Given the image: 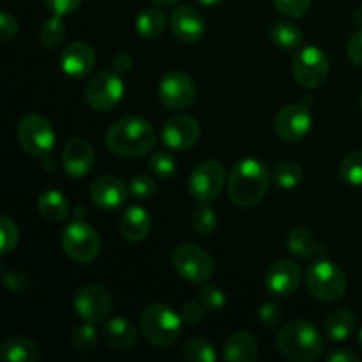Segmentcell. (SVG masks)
I'll return each mask as SVG.
<instances>
[{
  "label": "cell",
  "mask_w": 362,
  "mask_h": 362,
  "mask_svg": "<svg viewBox=\"0 0 362 362\" xmlns=\"http://www.w3.org/2000/svg\"><path fill=\"white\" fill-rule=\"evenodd\" d=\"M269 170L255 158H244L233 165L228 177L230 200L240 209L255 207L269 189Z\"/></svg>",
  "instance_id": "cell-1"
},
{
  "label": "cell",
  "mask_w": 362,
  "mask_h": 362,
  "mask_svg": "<svg viewBox=\"0 0 362 362\" xmlns=\"http://www.w3.org/2000/svg\"><path fill=\"white\" fill-rule=\"evenodd\" d=\"M106 147L122 158H140L154 148L156 131L147 119L126 117L106 131Z\"/></svg>",
  "instance_id": "cell-2"
},
{
  "label": "cell",
  "mask_w": 362,
  "mask_h": 362,
  "mask_svg": "<svg viewBox=\"0 0 362 362\" xmlns=\"http://www.w3.org/2000/svg\"><path fill=\"white\" fill-rule=\"evenodd\" d=\"M278 350L285 359L293 362L317 361L324 352V338L310 322L292 320L279 331Z\"/></svg>",
  "instance_id": "cell-3"
},
{
  "label": "cell",
  "mask_w": 362,
  "mask_h": 362,
  "mask_svg": "<svg viewBox=\"0 0 362 362\" xmlns=\"http://www.w3.org/2000/svg\"><path fill=\"white\" fill-rule=\"evenodd\" d=\"M140 327L148 343L154 346H168L179 339L182 317L166 304H151L141 311Z\"/></svg>",
  "instance_id": "cell-4"
},
{
  "label": "cell",
  "mask_w": 362,
  "mask_h": 362,
  "mask_svg": "<svg viewBox=\"0 0 362 362\" xmlns=\"http://www.w3.org/2000/svg\"><path fill=\"white\" fill-rule=\"evenodd\" d=\"M306 286L310 293L325 303H336L346 293V276L331 260H317L306 271Z\"/></svg>",
  "instance_id": "cell-5"
},
{
  "label": "cell",
  "mask_w": 362,
  "mask_h": 362,
  "mask_svg": "<svg viewBox=\"0 0 362 362\" xmlns=\"http://www.w3.org/2000/svg\"><path fill=\"white\" fill-rule=\"evenodd\" d=\"M62 247L71 260L78 264H90L99 257L101 239L88 223L83 219H74L64 228Z\"/></svg>",
  "instance_id": "cell-6"
},
{
  "label": "cell",
  "mask_w": 362,
  "mask_h": 362,
  "mask_svg": "<svg viewBox=\"0 0 362 362\" xmlns=\"http://www.w3.org/2000/svg\"><path fill=\"white\" fill-rule=\"evenodd\" d=\"M172 264L175 271L194 285H204L214 272V260L197 244H180L173 250Z\"/></svg>",
  "instance_id": "cell-7"
},
{
  "label": "cell",
  "mask_w": 362,
  "mask_h": 362,
  "mask_svg": "<svg viewBox=\"0 0 362 362\" xmlns=\"http://www.w3.org/2000/svg\"><path fill=\"white\" fill-rule=\"evenodd\" d=\"M18 140L25 152L35 158H45L55 147L57 134L48 119L32 113L23 117L18 124Z\"/></svg>",
  "instance_id": "cell-8"
},
{
  "label": "cell",
  "mask_w": 362,
  "mask_h": 362,
  "mask_svg": "<svg viewBox=\"0 0 362 362\" xmlns=\"http://www.w3.org/2000/svg\"><path fill=\"white\" fill-rule=\"evenodd\" d=\"M78 317L88 324H101L110 317L113 308V297L103 285H85L76 292L73 300Z\"/></svg>",
  "instance_id": "cell-9"
},
{
  "label": "cell",
  "mask_w": 362,
  "mask_h": 362,
  "mask_svg": "<svg viewBox=\"0 0 362 362\" xmlns=\"http://www.w3.org/2000/svg\"><path fill=\"white\" fill-rule=\"evenodd\" d=\"M293 78L304 88H317L327 80L329 59L318 46H306L293 57Z\"/></svg>",
  "instance_id": "cell-10"
},
{
  "label": "cell",
  "mask_w": 362,
  "mask_h": 362,
  "mask_svg": "<svg viewBox=\"0 0 362 362\" xmlns=\"http://www.w3.org/2000/svg\"><path fill=\"white\" fill-rule=\"evenodd\" d=\"M124 81L115 71H103L95 74L85 88V99L90 108L98 112H110L120 103L124 95Z\"/></svg>",
  "instance_id": "cell-11"
},
{
  "label": "cell",
  "mask_w": 362,
  "mask_h": 362,
  "mask_svg": "<svg viewBox=\"0 0 362 362\" xmlns=\"http://www.w3.org/2000/svg\"><path fill=\"white\" fill-rule=\"evenodd\" d=\"M225 186V168L214 159L200 163L189 175V193L200 204H209L221 194Z\"/></svg>",
  "instance_id": "cell-12"
},
{
  "label": "cell",
  "mask_w": 362,
  "mask_h": 362,
  "mask_svg": "<svg viewBox=\"0 0 362 362\" xmlns=\"http://www.w3.org/2000/svg\"><path fill=\"white\" fill-rule=\"evenodd\" d=\"M158 94L166 108L184 110L194 101L197 87L189 74L182 73V71H172L159 81Z\"/></svg>",
  "instance_id": "cell-13"
},
{
  "label": "cell",
  "mask_w": 362,
  "mask_h": 362,
  "mask_svg": "<svg viewBox=\"0 0 362 362\" xmlns=\"http://www.w3.org/2000/svg\"><path fill=\"white\" fill-rule=\"evenodd\" d=\"M313 126V115H311L310 108L300 103H293V105L285 106L281 112L276 117V133L281 140L290 141H300L303 138L308 136Z\"/></svg>",
  "instance_id": "cell-14"
},
{
  "label": "cell",
  "mask_w": 362,
  "mask_h": 362,
  "mask_svg": "<svg viewBox=\"0 0 362 362\" xmlns=\"http://www.w3.org/2000/svg\"><path fill=\"white\" fill-rule=\"evenodd\" d=\"M200 124L197 119L189 115H177L166 120L163 126L161 138L163 144L172 151H189L191 147L198 144L200 140Z\"/></svg>",
  "instance_id": "cell-15"
},
{
  "label": "cell",
  "mask_w": 362,
  "mask_h": 362,
  "mask_svg": "<svg viewBox=\"0 0 362 362\" xmlns=\"http://www.w3.org/2000/svg\"><path fill=\"white\" fill-rule=\"evenodd\" d=\"M95 154L92 145L85 138H73L66 144L62 152V166L73 179L85 177L92 170Z\"/></svg>",
  "instance_id": "cell-16"
},
{
  "label": "cell",
  "mask_w": 362,
  "mask_h": 362,
  "mask_svg": "<svg viewBox=\"0 0 362 362\" xmlns=\"http://www.w3.org/2000/svg\"><path fill=\"white\" fill-rule=\"evenodd\" d=\"M170 27L180 42H197L205 34V18L194 7L184 6L172 13Z\"/></svg>",
  "instance_id": "cell-17"
},
{
  "label": "cell",
  "mask_w": 362,
  "mask_h": 362,
  "mask_svg": "<svg viewBox=\"0 0 362 362\" xmlns=\"http://www.w3.org/2000/svg\"><path fill=\"white\" fill-rule=\"evenodd\" d=\"M300 283V269L292 260H279L265 274V288L279 297L292 296Z\"/></svg>",
  "instance_id": "cell-18"
},
{
  "label": "cell",
  "mask_w": 362,
  "mask_h": 362,
  "mask_svg": "<svg viewBox=\"0 0 362 362\" xmlns=\"http://www.w3.org/2000/svg\"><path fill=\"white\" fill-rule=\"evenodd\" d=\"M95 52L83 41H74L64 48L60 55V67L71 78H83L94 69Z\"/></svg>",
  "instance_id": "cell-19"
},
{
  "label": "cell",
  "mask_w": 362,
  "mask_h": 362,
  "mask_svg": "<svg viewBox=\"0 0 362 362\" xmlns=\"http://www.w3.org/2000/svg\"><path fill=\"white\" fill-rule=\"evenodd\" d=\"M90 198L94 202V205H98L99 209L113 211V209H119L126 204L127 187L117 177H99V179H95L92 182Z\"/></svg>",
  "instance_id": "cell-20"
},
{
  "label": "cell",
  "mask_w": 362,
  "mask_h": 362,
  "mask_svg": "<svg viewBox=\"0 0 362 362\" xmlns=\"http://www.w3.org/2000/svg\"><path fill=\"white\" fill-rule=\"evenodd\" d=\"M136 338L138 334L134 325L122 317L110 318L103 325V339L113 350H119V352L131 350L136 345Z\"/></svg>",
  "instance_id": "cell-21"
},
{
  "label": "cell",
  "mask_w": 362,
  "mask_h": 362,
  "mask_svg": "<svg viewBox=\"0 0 362 362\" xmlns=\"http://www.w3.org/2000/svg\"><path fill=\"white\" fill-rule=\"evenodd\" d=\"M120 233L126 237L131 243H141L144 239H147V235L151 233L152 228V218L145 209L133 205V207L126 209L120 216L119 221Z\"/></svg>",
  "instance_id": "cell-22"
},
{
  "label": "cell",
  "mask_w": 362,
  "mask_h": 362,
  "mask_svg": "<svg viewBox=\"0 0 362 362\" xmlns=\"http://www.w3.org/2000/svg\"><path fill=\"white\" fill-rule=\"evenodd\" d=\"M258 356V341L247 331H237L223 346V357L230 362H253Z\"/></svg>",
  "instance_id": "cell-23"
},
{
  "label": "cell",
  "mask_w": 362,
  "mask_h": 362,
  "mask_svg": "<svg viewBox=\"0 0 362 362\" xmlns=\"http://www.w3.org/2000/svg\"><path fill=\"white\" fill-rule=\"evenodd\" d=\"M37 211L48 221L60 223L69 216V202L60 191L48 189L39 194Z\"/></svg>",
  "instance_id": "cell-24"
},
{
  "label": "cell",
  "mask_w": 362,
  "mask_h": 362,
  "mask_svg": "<svg viewBox=\"0 0 362 362\" xmlns=\"http://www.w3.org/2000/svg\"><path fill=\"white\" fill-rule=\"evenodd\" d=\"M0 356L9 362H35L39 359V349L32 339L14 336L2 343Z\"/></svg>",
  "instance_id": "cell-25"
},
{
  "label": "cell",
  "mask_w": 362,
  "mask_h": 362,
  "mask_svg": "<svg viewBox=\"0 0 362 362\" xmlns=\"http://www.w3.org/2000/svg\"><path fill=\"white\" fill-rule=\"evenodd\" d=\"M356 329V317L349 310H334L325 320V334L332 341H345Z\"/></svg>",
  "instance_id": "cell-26"
},
{
  "label": "cell",
  "mask_w": 362,
  "mask_h": 362,
  "mask_svg": "<svg viewBox=\"0 0 362 362\" xmlns=\"http://www.w3.org/2000/svg\"><path fill=\"white\" fill-rule=\"evenodd\" d=\"M286 247L292 255L300 258H310L320 251L317 237L308 228H293L286 237Z\"/></svg>",
  "instance_id": "cell-27"
},
{
  "label": "cell",
  "mask_w": 362,
  "mask_h": 362,
  "mask_svg": "<svg viewBox=\"0 0 362 362\" xmlns=\"http://www.w3.org/2000/svg\"><path fill=\"white\" fill-rule=\"evenodd\" d=\"M303 30L296 23L290 21H279L271 28V41L276 48L292 52L303 45Z\"/></svg>",
  "instance_id": "cell-28"
},
{
  "label": "cell",
  "mask_w": 362,
  "mask_h": 362,
  "mask_svg": "<svg viewBox=\"0 0 362 362\" xmlns=\"http://www.w3.org/2000/svg\"><path fill=\"white\" fill-rule=\"evenodd\" d=\"M166 27V16L161 9L148 7L136 18V30L145 39H158Z\"/></svg>",
  "instance_id": "cell-29"
},
{
  "label": "cell",
  "mask_w": 362,
  "mask_h": 362,
  "mask_svg": "<svg viewBox=\"0 0 362 362\" xmlns=\"http://www.w3.org/2000/svg\"><path fill=\"white\" fill-rule=\"evenodd\" d=\"M64 35H66V25H64L62 16H59V14H53L52 18H48L41 25V30H39L41 45L49 49L57 48L64 41Z\"/></svg>",
  "instance_id": "cell-30"
},
{
  "label": "cell",
  "mask_w": 362,
  "mask_h": 362,
  "mask_svg": "<svg viewBox=\"0 0 362 362\" xmlns=\"http://www.w3.org/2000/svg\"><path fill=\"white\" fill-rule=\"evenodd\" d=\"M182 356L191 362H216V349L209 339L193 338L184 345Z\"/></svg>",
  "instance_id": "cell-31"
},
{
  "label": "cell",
  "mask_w": 362,
  "mask_h": 362,
  "mask_svg": "<svg viewBox=\"0 0 362 362\" xmlns=\"http://www.w3.org/2000/svg\"><path fill=\"white\" fill-rule=\"evenodd\" d=\"M272 179L283 189H293L303 180V168L293 161L278 163L272 172Z\"/></svg>",
  "instance_id": "cell-32"
},
{
  "label": "cell",
  "mask_w": 362,
  "mask_h": 362,
  "mask_svg": "<svg viewBox=\"0 0 362 362\" xmlns=\"http://www.w3.org/2000/svg\"><path fill=\"white\" fill-rule=\"evenodd\" d=\"M339 177L350 186H362V151L352 152L339 165Z\"/></svg>",
  "instance_id": "cell-33"
},
{
  "label": "cell",
  "mask_w": 362,
  "mask_h": 362,
  "mask_svg": "<svg viewBox=\"0 0 362 362\" xmlns=\"http://www.w3.org/2000/svg\"><path fill=\"white\" fill-rule=\"evenodd\" d=\"M71 345H73V349L76 352H92L95 349V345H98V331H95L94 324L85 322L83 325H80L73 332V336H71Z\"/></svg>",
  "instance_id": "cell-34"
},
{
  "label": "cell",
  "mask_w": 362,
  "mask_h": 362,
  "mask_svg": "<svg viewBox=\"0 0 362 362\" xmlns=\"http://www.w3.org/2000/svg\"><path fill=\"white\" fill-rule=\"evenodd\" d=\"M216 225H218V216H216L214 209L209 207L207 204H202V207H198L193 214L194 232H198L200 235L207 237L214 232Z\"/></svg>",
  "instance_id": "cell-35"
},
{
  "label": "cell",
  "mask_w": 362,
  "mask_h": 362,
  "mask_svg": "<svg viewBox=\"0 0 362 362\" xmlns=\"http://www.w3.org/2000/svg\"><path fill=\"white\" fill-rule=\"evenodd\" d=\"M151 170L159 179H172L177 172V163L168 152L158 151L151 156Z\"/></svg>",
  "instance_id": "cell-36"
},
{
  "label": "cell",
  "mask_w": 362,
  "mask_h": 362,
  "mask_svg": "<svg viewBox=\"0 0 362 362\" xmlns=\"http://www.w3.org/2000/svg\"><path fill=\"white\" fill-rule=\"evenodd\" d=\"M198 297H200V303L204 304L207 310H212V311L221 310V308L225 306V303H226L225 292H223L219 286H214V285L202 286Z\"/></svg>",
  "instance_id": "cell-37"
},
{
  "label": "cell",
  "mask_w": 362,
  "mask_h": 362,
  "mask_svg": "<svg viewBox=\"0 0 362 362\" xmlns=\"http://www.w3.org/2000/svg\"><path fill=\"white\" fill-rule=\"evenodd\" d=\"M156 180L148 175H136L129 182V193L133 197L141 198V200H147V198H152L156 194Z\"/></svg>",
  "instance_id": "cell-38"
},
{
  "label": "cell",
  "mask_w": 362,
  "mask_h": 362,
  "mask_svg": "<svg viewBox=\"0 0 362 362\" xmlns=\"http://www.w3.org/2000/svg\"><path fill=\"white\" fill-rule=\"evenodd\" d=\"M276 9L288 18H300L310 11L311 0H272Z\"/></svg>",
  "instance_id": "cell-39"
},
{
  "label": "cell",
  "mask_w": 362,
  "mask_h": 362,
  "mask_svg": "<svg viewBox=\"0 0 362 362\" xmlns=\"http://www.w3.org/2000/svg\"><path fill=\"white\" fill-rule=\"evenodd\" d=\"M0 233H2V255L11 253L18 244V226L7 216L0 218Z\"/></svg>",
  "instance_id": "cell-40"
},
{
  "label": "cell",
  "mask_w": 362,
  "mask_h": 362,
  "mask_svg": "<svg viewBox=\"0 0 362 362\" xmlns=\"http://www.w3.org/2000/svg\"><path fill=\"white\" fill-rule=\"evenodd\" d=\"M283 315H285V311H283V308L278 303H264L260 310H258V317H260L262 324L267 325V327L278 325L281 322Z\"/></svg>",
  "instance_id": "cell-41"
},
{
  "label": "cell",
  "mask_w": 362,
  "mask_h": 362,
  "mask_svg": "<svg viewBox=\"0 0 362 362\" xmlns=\"http://www.w3.org/2000/svg\"><path fill=\"white\" fill-rule=\"evenodd\" d=\"M205 310H207V308H205L200 300H189V303H186L182 306L180 317H182V320L186 322V324H200L205 317Z\"/></svg>",
  "instance_id": "cell-42"
},
{
  "label": "cell",
  "mask_w": 362,
  "mask_h": 362,
  "mask_svg": "<svg viewBox=\"0 0 362 362\" xmlns=\"http://www.w3.org/2000/svg\"><path fill=\"white\" fill-rule=\"evenodd\" d=\"M81 2H83V0H45L46 7H48L53 14H59V16L71 14L73 11H76L78 7H80Z\"/></svg>",
  "instance_id": "cell-43"
},
{
  "label": "cell",
  "mask_w": 362,
  "mask_h": 362,
  "mask_svg": "<svg viewBox=\"0 0 362 362\" xmlns=\"http://www.w3.org/2000/svg\"><path fill=\"white\" fill-rule=\"evenodd\" d=\"M346 55L356 66H362V28L350 37L346 46Z\"/></svg>",
  "instance_id": "cell-44"
},
{
  "label": "cell",
  "mask_w": 362,
  "mask_h": 362,
  "mask_svg": "<svg viewBox=\"0 0 362 362\" xmlns=\"http://www.w3.org/2000/svg\"><path fill=\"white\" fill-rule=\"evenodd\" d=\"M18 32V21L16 18L11 16L9 13L0 14V35H2L4 41H9L16 35Z\"/></svg>",
  "instance_id": "cell-45"
},
{
  "label": "cell",
  "mask_w": 362,
  "mask_h": 362,
  "mask_svg": "<svg viewBox=\"0 0 362 362\" xmlns=\"http://www.w3.org/2000/svg\"><path fill=\"white\" fill-rule=\"evenodd\" d=\"M327 361L329 362H359V356L354 352H350V350H334V352H331L327 356Z\"/></svg>",
  "instance_id": "cell-46"
},
{
  "label": "cell",
  "mask_w": 362,
  "mask_h": 362,
  "mask_svg": "<svg viewBox=\"0 0 362 362\" xmlns=\"http://www.w3.org/2000/svg\"><path fill=\"white\" fill-rule=\"evenodd\" d=\"M131 69V57L127 53H119L113 57V71L119 74L127 73Z\"/></svg>",
  "instance_id": "cell-47"
},
{
  "label": "cell",
  "mask_w": 362,
  "mask_h": 362,
  "mask_svg": "<svg viewBox=\"0 0 362 362\" xmlns=\"http://www.w3.org/2000/svg\"><path fill=\"white\" fill-rule=\"evenodd\" d=\"M152 2L159 7H168V6H173V4H177L179 0H152Z\"/></svg>",
  "instance_id": "cell-48"
},
{
  "label": "cell",
  "mask_w": 362,
  "mask_h": 362,
  "mask_svg": "<svg viewBox=\"0 0 362 362\" xmlns=\"http://www.w3.org/2000/svg\"><path fill=\"white\" fill-rule=\"evenodd\" d=\"M198 2H200L202 6H216V4H219L221 0H198Z\"/></svg>",
  "instance_id": "cell-49"
},
{
  "label": "cell",
  "mask_w": 362,
  "mask_h": 362,
  "mask_svg": "<svg viewBox=\"0 0 362 362\" xmlns=\"http://www.w3.org/2000/svg\"><path fill=\"white\" fill-rule=\"evenodd\" d=\"M359 345H361V349H362V329H361V332H359Z\"/></svg>",
  "instance_id": "cell-50"
},
{
  "label": "cell",
  "mask_w": 362,
  "mask_h": 362,
  "mask_svg": "<svg viewBox=\"0 0 362 362\" xmlns=\"http://www.w3.org/2000/svg\"><path fill=\"white\" fill-rule=\"evenodd\" d=\"M357 18H359V20L362 21V9H361V13H359V14H357Z\"/></svg>",
  "instance_id": "cell-51"
},
{
  "label": "cell",
  "mask_w": 362,
  "mask_h": 362,
  "mask_svg": "<svg viewBox=\"0 0 362 362\" xmlns=\"http://www.w3.org/2000/svg\"><path fill=\"white\" fill-rule=\"evenodd\" d=\"M361 108H362V94H361Z\"/></svg>",
  "instance_id": "cell-52"
}]
</instances>
